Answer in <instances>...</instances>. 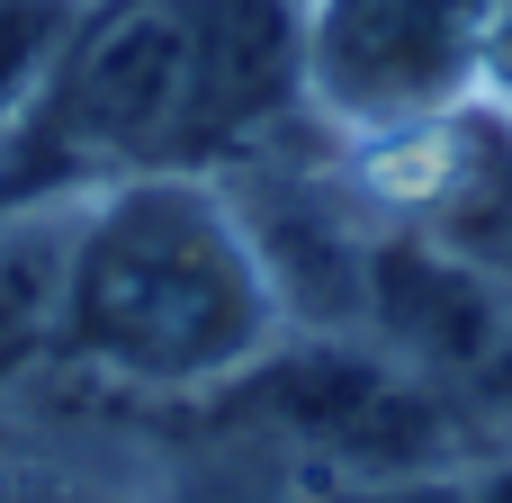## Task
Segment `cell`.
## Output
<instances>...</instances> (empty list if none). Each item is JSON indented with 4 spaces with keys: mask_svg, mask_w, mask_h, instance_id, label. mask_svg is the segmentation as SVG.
Returning a JSON list of instances; mask_svg holds the SVG:
<instances>
[{
    "mask_svg": "<svg viewBox=\"0 0 512 503\" xmlns=\"http://www.w3.org/2000/svg\"><path fill=\"white\" fill-rule=\"evenodd\" d=\"M504 0H306V108L333 144L441 126L486 99Z\"/></svg>",
    "mask_w": 512,
    "mask_h": 503,
    "instance_id": "3957f363",
    "label": "cell"
},
{
    "mask_svg": "<svg viewBox=\"0 0 512 503\" xmlns=\"http://www.w3.org/2000/svg\"><path fill=\"white\" fill-rule=\"evenodd\" d=\"M477 503H512V459L495 468V477H486V486H477Z\"/></svg>",
    "mask_w": 512,
    "mask_h": 503,
    "instance_id": "8992f818",
    "label": "cell"
},
{
    "mask_svg": "<svg viewBox=\"0 0 512 503\" xmlns=\"http://www.w3.org/2000/svg\"><path fill=\"white\" fill-rule=\"evenodd\" d=\"M81 9L90 0H0V153L27 126V108L45 99V81H54L63 45H72Z\"/></svg>",
    "mask_w": 512,
    "mask_h": 503,
    "instance_id": "277c9868",
    "label": "cell"
},
{
    "mask_svg": "<svg viewBox=\"0 0 512 503\" xmlns=\"http://www.w3.org/2000/svg\"><path fill=\"white\" fill-rule=\"evenodd\" d=\"M225 414L288 441L306 468L351 486H414L459 459V396L360 333H279L243 378L216 387Z\"/></svg>",
    "mask_w": 512,
    "mask_h": 503,
    "instance_id": "7a4b0ae2",
    "label": "cell"
},
{
    "mask_svg": "<svg viewBox=\"0 0 512 503\" xmlns=\"http://www.w3.org/2000/svg\"><path fill=\"white\" fill-rule=\"evenodd\" d=\"M0 503H81L54 468H36V459H18V450H0Z\"/></svg>",
    "mask_w": 512,
    "mask_h": 503,
    "instance_id": "5b68a950",
    "label": "cell"
},
{
    "mask_svg": "<svg viewBox=\"0 0 512 503\" xmlns=\"http://www.w3.org/2000/svg\"><path fill=\"white\" fill-rule=\"evenodd\" d=\"M288 333L279 288L207 171H144L72 198L45 369L126 396H216Z\"/></svg>",
    "mask_w": 512,
    "mask_h": 503,
    "instance_id": "6da1fadb",
    "label": "cell"
}]
</instances>
